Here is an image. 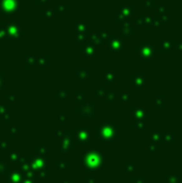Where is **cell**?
<instances>
[{"mask_svg": "<svg viewBox=\"0 0 182 183\" xmlns=\"http://www.w3.org/2000/svg\"><path fill=\"white\" fill-rule=\"evenodd\" d=\"M107 45H109V50L111 51V52H116L117 50H120V46H121V42L116 39V36H111L110 39H109V42H107Z\"/></svg>", "mask_w": 182, "mask_h": 183, "instance_id": "cell-1", "label": "cell"}, {"mask_svg": "<svg viewBox=\"0 0 182 183\" xmlns=\"http://www.w3.org/2000/svg\"><path fill=\"white\" fill-rule=\"evenodd\" d=\"M3 6L6 11H15L18 6V0H4Z\"/></svg>", "mask_w": 182, "mask_h": 183, "instance_id": "cell-2", "label": "cell"}, {"mask_svg": "<svg viewBox=\"0 0 182 183\" xmlns=\"http://www.w3.org/2000/svg\"><path fill=\"white\" fill-rule=\"evenodd\" d=\"M84 52H85V54H88V52L94 54V52H95V47H94L92 45H85V47H84Z\"/></svg>", "mask_w": 182, "mask_h": 183, "instance_id": "cell-3", "label": "cell"}, {"mask_svg": "<svg viewBox=\"0 0 182 183\" xmlns=\"http://www.w3.org/2000/svg\"><path fill=\"white\" fill-rule=\"evenodd\" d=\"M56 7H58V10H61V11H64V10H65V5H58Z\"/></svg>", "mask_w": 182, "mask_h": 183, "instance_id": "cell-4", "label": "cell"}, {"mask_svg": "<svg viewBox=\"0 0 182 183\" xmlns=\"http://www.w3.org/2000/svg\"><path fill=\"white\" fill-rule=\"evenodd\" d=\"M45 14H46V15H48V14H49V15H53V11H51V10H45Z\"/></svg>", "mask_w": 182, "mask_h": 183, "instance_id": "cell-5", "label": "cell"}, {"mask_svg": "<svg viewBox=\"0 0 182 183\" xmlns=\"http://www.w3.org/2000/svg\"><path fill=\"white\" fill-rule=\"evenodd\" d=\"M40 1H41V2H43V1H44V0H40Z\"/></svg>", "mask_w": 182, "mask_h": 183, "instance_id": "cell-6", "label": "cell"}]
</instances>
